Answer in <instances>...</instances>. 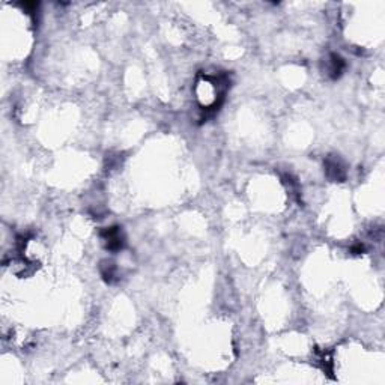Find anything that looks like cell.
Instances as JSON below:
<instances>
[{"instance_id": "6da1fadb", "label": "cell", "mask_w": 385, "mask_h": 385, "mask_svg": "<svg viewBox=\"0 0 385 385\" xmlns=\"http://www.w3.org/2000/svg\"><path fill=\"white\" fill-rule=\"evenodd\" d=\"M102 238L107 244V249L109 250H120L122 245H124V236H122L119 227H110L105 229L102 232Z\"/></svg>"}, {"instance_id": "3957f363", "label": "cell", "mask_w": 385, "mask_h": 385, "mask_svg": "<svg viewBox=\"0 0 385 385\" xmlns=\"http://www.w3.org/2000/svg\"><path fill=\"white\" fill-rule=\"evenodd\" d=\"M330 74L334 77V79H337L338 75L342 74L343 68H345V62H343V59L340 56H337V54H331V60H330Z\"/></svg>"}, {"instance_id": "7a4b0ae2", "label": "cell", "mask_w": 385, "mask_h": 385, "mask_svg": "<svg viewBox=\"0 0 385 385\" xmlns=\"http://www.w3.org/2000/svg\"><path fill=\"white\" fill-rule=\"evenodd\" d=\"M327 173L334 181H342L345 178L343 167L340 166V163L335 161V160H328L327 161Z\"/></svg>"}]
</instances>
